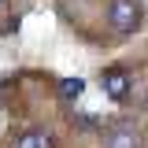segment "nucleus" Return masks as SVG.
I'll return each mask as SVG.
<instances>
[{
    "label": "nucleus",
    "mask_w": 148,
    "mask_h": 148,
    "mask_svg": "<svg viewBox=\"0 0 148 148\" xmlns=\"http://www.w3.org/2000/svg\"><path fill=\"white\" fill-rule=\"evenodd\" d=\"M108 22H111V30L119 37L137 34L141 22H145V4L141 0H111L108 4Z\"/></svg>",
    "instance_id": "1"
},
{
    "label": "nucleus",
    "mask_w": 148,
    "mask_h": 148,
    "mask_svg": "<svg viewBox=\"0 0 148 148\" xmlns=\"http://www.w3.org/2000/svg\"><path fill=\"white\" fill-rule=\"evenodd\" d=\"M100 89H104V96H111L115 104H126L130 92H133V78H130L126 67H108V71L100 74Z\"/></svg>",
    "instance_id": "2"
},
{
    "label": "nucleus",
    "mask_w": 148,
    "mask_h": 148,
    "mask_svg": "<svg viewBox=\"0 0 148 148\" xmlns=\"http://www.w3.org/2000/svg\"><path fill=\"white\" fill-rule=\"evenodd\" d=\"M141 145H145V137H141V126H133V122H119L104 137V148H141Z\"/></svg>",
    "instance_id": "3"
},
{
    "label": "nucleus",
    "mask_w": 148,
    "mask_h": 148,
    "mask_svg": "<svg viewBox=\"0 0 148 148\" xmlns=\"http://www.w3.org/2000/svg\"><path fill=\"white\" fill-rule=\"evenodd\" d=\"M15 148H56V141L45 133V130H26V133L15 141Z\"/></svg>",
    "instance_id": "4"
},
{
    "label": "nucleus",
    "mask_w": 148,
    "mask_h": 148,
    "mask_svg": "<svg viewBox=\"0 0 148 148\" xmlns=\"http://www.w3.org/2000/svg\"><path fill=\"white\" fill-rule=\"evenodd\" d=\"M82 92H85V82L82 78H63L59 82V100H67V104H74Z\"/></svg>",
    "instance_id": "5"
},
{
    "label": "nucleus",
    "mask_w": 148,
    "mask_h": 148,
    "mask_svg": "<svg viewBox=\"0 0 148 148\" xmlns=\"http://www.w3.org/2000/svg\"><path fill=\"white\" fill-rule=\"evenodd\" d=\"M78 130H96V119L92 115H78Z\"/></svg>",
    "instance_id": "6"
},
{
    "label": "nucleus",
    "mask_w": 148,
    "mask_h": 148,
    "mask_svg": "<svg viewBox=\"0 0 148 148\" xmlns=\"http://www.w3.org/2000/svg\"><path fill=\"white\" fill-rule=\"evenodd\" d=\"M0 4H4V0H0Z\"/></svg>",
    "instance_id": "7"
}]
</instances>
